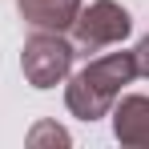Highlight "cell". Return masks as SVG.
Instances as JSON below:
<instances>
[{
  "instance_id": "cell-1",
  "label": "cell",
  "mask_w": 149,
  "mask_h": 149,
  "mask_svg": "<svg viewBox=\"0 0 149 149\" xmlns=\"http://www.w3.org/2000/svg\"><path fill=\"white\" fill-rule=\"evenodd\" d=\"M137 77V61L133 52H105V56H93L81 73L69 77L65 85V105L69 113L81 117V121H97V117H109V109L117 105L125 85H133Z\"/></svg>"
},
{
  "instance_id": "cell-2",
  "label": "cell",
  "mask_w": 149,
  "mask_h": 149,
  "mask_svg": "<svg viewBox=\"0 0 149 149\" xmlns=\"http://www.w3.org/2000/svg\"><path fill=\"white\" fill-rule=\"evenodd\" d=\"M69 28H73V52L77 56H97L101 49L121 45L133 32V16L117 0H93L89 8L81 4V12H77V20Z\"/></svg>"
},
{
  "instance_id": "cell-7",
  "label": "cell",
  "mask_w": 149,
  "mask_h": 149,
  "mask_svg": "<svg viewBox=\"0 0 149 149\" xmlns=\"http://www.w3.org/2000/svg\"><path fill=\"white\" fill-rule=\"evenodd\" d=\"M133 61H137V77H149V32L141 36V45L133 49Z\"/></svg>"
},
{
  "instance_id": "cell-3",
  "label": "cell",
  "mask_w": 149,
  "mask_h": 149,
  "mask_svg": "<svg viewBox=\"0 0 149 149\" xmlns=\"http://www.w3.org/2000/svg\"><path fill=\"white\" fill-rule=\"evenodd\" d=\"M73 40H65L61 32H49V28H36L24 40V52H20V69H24V81L32 89H52L61 81H69V69H73Z\"/></svg>"
},
{
  "instance_id": "cell-6",
  "label": "cell",
  "mask_w": 149,
  "mask_h": 149,
  "mask_svg": "<svg viewBox=\"0 0 149 149\" xmlns=\"http://www.w3.org/2000/svg\"><path fill=\"white\" fill-rule=\"evenodd\" d=\"M28 145L32 149H40V145H69V133H65L61 125H52V121H40V125H32Z\"/></svg>"
},
{
  "instance_id": "cell-5",
  "label": "cell",
  "mask_w": 149,
  "mask_h": 149,
  "mask_svg": "<svg viewBox=\"0 0 149 149\" xmlns=\"http://www.w3.org/2000/svg\"><path fill=\"white\" fill-rule=\"evenodd\" d=\"M85 0H16L20 16H24L32 28H49V32H65V28L77 20Z\"/></svg>"
},
{
  "instance_id": "cell-4",
  "label": "cell",
  "mask_w": 149,
  "mask_h": 149,
  "mask_svg": "<svg viewBox=\"0 0 149 149\" xmlns=\"http://www.w3.org/2000/svg\"><path fill=\"white\" fill-rule=\"evenodd\" d=\"M113 113V137L121 145L133 149H149V97H117Z\"/></svg>"
}]
</instances>
